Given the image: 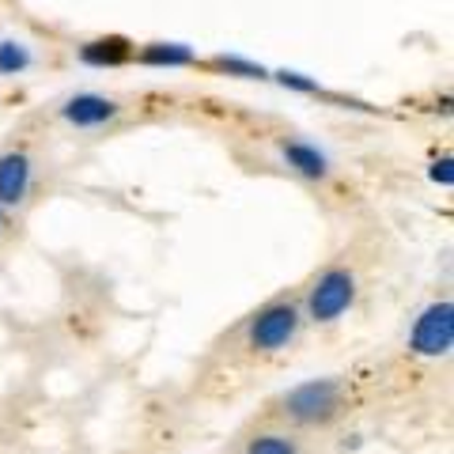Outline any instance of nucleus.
<instances>
[{"instance_id":"f257e3e1","label":"nucleus","mask_w":454,"mask_h":454,"mask_svg":"<svg viewBox=\"0 0 454 454\" xmlns=\"http://www.w3.org/2000/svg\"><path fill=\"white\" fill-rule=\"evenodd\" d=\"M340 405V387L333 379H310L303 387H295L288 397H284V409L288 417L303 420V424H315V420H330Z\"/></svg>"},{"instance_id":"f03ea898","label":"nucleus","mask_w":454,"mask_h":454,"mask_svg":"<svg viewBox=\"0 0 454 454\" xmlns=\"http://www.w3.org/2000/svg\"><path fill=\"white\" fill-rule=\"evenodd\" d=\"M356 300V277L345 273V269H330L310 292V318L315 322H333Z\"/></svg>"},{"instance_id":"7ed1b4c3","label":"nucleus","mask_w":454,"mask_h":454,"mask_svg":"<svg viewBox=\"0 0 454 454\" xmlns=\"http://www.w3.org/2000/svg\"><path fill=\"white\" fill-rule=\"evenodd\" d=\"M454 345V307L432 303L413 325V352L420 356H447Z\"/></svg>"},{"instance_id":"20e7f679","label":"nucleus","mask_w":454,"mask_h":454,"mask_svg":"<svg viewBox=\"0 0 454 454\" xmlns=\"http://www.w3.org/2000/svg\"><path fill=\"white\" fill-rule=\"evenodd\" d=\"M295 330H300V310H295L292 303H273V307H265L262 315L254 318L250 345L262 348V352H277L295 337Z\"/></svg>"},{"instance_id":"39448f33","label":"nucleus","mask_w":454,"mask_h":454,"mask_svg":"<svg viewBox=\"0 0 454 454\" xmlns=\"http://www.w3.org/2000/svg\"><path fill=\"white\" fill-rule=\"evenodd\" d=\"M27 182H31V163H27V155H20V152L0 155V201L20 205L23 193H27Z\"/></svg>"},{"instance_id":"423d86ee","label":"nucleus","mask_w":454,"mask_h":454,"mask_svg":"<svg viewBox=\"0 0 454 454\" xmlns=\"http://www.w3.org/2000/svg\"><path fill=\"white\" fill-rule=\"evenodd\" d=\"M114 114H118V106L110 103V98L103 95H76V98H68V106H65V121H73V125H103L110 121Z\"/></svg>"},{"instance_id":"0eeeda50","label":"nucleus","mask_w":454,"mask_h":454,"mask_svg":"<svg viewBox=\"0 0 454 454\" xmlns=\"http://www.w3.org/2000/svg\"><path fill=\"white\" fill-rule=\"evenodd\" d=\"M80 57L88 65H98V68L121 65V61H129V42L125 38H98V42H88V46L80 50Z\"/></svg>"},{"instance_id":"6e6552de","label":"nucleus","mask_w":454,"mask_h":454,"mask_svg":"<svg viewBox=\"0 0 454 454\" xmlns=\"http://www.w3.org/2000/svg\"><path fill=\"white\" fill-rule=\"evenodd\" d=\"M284 160H288V167H295L300 175H307V178H322L325 170V155L318 152V148H310V145H284Z\"/></svg>"},{"instance_id":"1a4fd4ad","label":"nucleus","mask_w":454,"mask_h":454,"mask_svg":"<svg viewBox=\"0 0 454 454\" xmlns=\"http://www.w3.org/2000/svg\"><path fill=\"white\" fill-rule=\"evenodd\" d=\"M145 65H160V68H178V65H190L193 61V50L182 46V42H155L140 53Z\"/></svg>"},{"instance_id":"9d476101","label":"nucleus","mask_w":454,"mask_h":454,"mask_svg":"<svg viewBox=\"0 0 454 454\" xmlns=\"http://www.w3.org/2000/svg\"><path fill=\"white\" fill-rule=\"evenodd\" d=\"M27 65H31V53L20 42H0V73L12 76V73H23Z\"/></svg>"},{"instance_id":"9b49d317","label":"nucleus","mask_w":454,"mask_h":454,"mask_svg":"<svg viewBox=\"0 0 454 454\" xmlns=\"http://www.w3.org/2000/svg\"><path fill=\"white\" fill-rule=\"evenodd\" d=\"M247 454H295V447H292V439H284V435H258L247 447Z\"/></svg>"},{"instance_id":"f8f14e48","label":"nucleus","mask_w":454,"mask_h":454,"mask_svg":"<svg viewBox=\"0 0 454 454\" xmlns=\"http://www.w3.org/2000/svg\"><path fill=\"white\" fill-rule=\"evenodd\" d=\"M216 65L223 68V73H235V76H247V80H262L265 76L262 65H250V61H243V57H220Z\"/></svg>"},{"instance_id":"ddd939ff","label":"nucleus","mask_w":454,"mask_h":454,"mask_svg":"<svg viewBox=\"0 0 454 454\" xmlns=\"http://www.w3.org/2000/svg\"><path fill=\"white\" fill-rule=\"evenodd\" d=\"M277 80L284 83V88H295V91H318L315 80H307L303 73H288V68H284V73H277Z\"/></svg>"},{"instance_id":"4468645a","label":"nucleus","mask_w":454,"mask_h":454,"mask_svg":"<svg viewBox=\"0 0 454 454\" xmlns=\"http://www.w3.org/2000/svg\"><path fill=\"white\" fill-rule=\"evenodd\" d=\"M454 160H450V155H443V160H435L432 163V182H443V186H450V182H454Z\"/></svg>"},{"instance_id":"2eb2a0df","label":"nucleus","mask_w":454,"mask_h":454,"mask_svg":"<svg viewBox=\"0 0 454 454\" xmlns=\"http://www.w3.org/2000/svg\"><path fill=\"white\" fill-rule=\"evenodd\" d=\"M0 223H4V220H0Z\"/></svg>"}]
</instances>
